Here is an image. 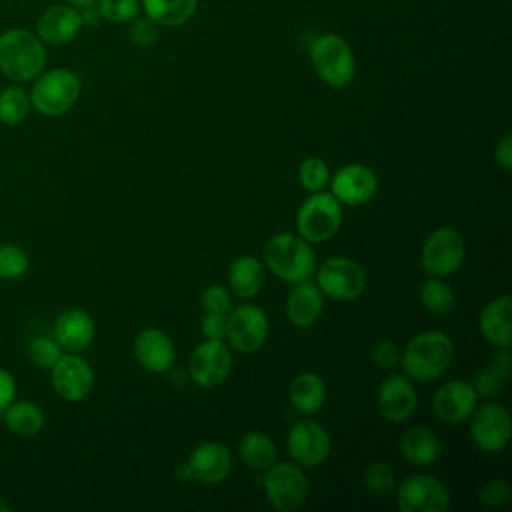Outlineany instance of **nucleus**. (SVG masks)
<instances>
[{
	"mask_svg": "<svg viewBox=\"0 0 512 512\" xmlns=\"http://www.w3.org/2000/svg\"><path fill=\"white\" fill-rule=\"evenodd\" d=\"M454 358V344L442 330H422L400 352V366L412 382H432L446 374Z\"/></svg>",
	"mask_w": 512,
	"mask_h": 512,
	"instance_id": "obj_1",
	"label": "nucleus"
},
{
	"mask_svg": "<svg viewBox=\"0 0 512 512\" xmlns=\"http://www.w3.org/2000/svg\"><path fill=\"white\" fill-rule=\"evenodd\" d=\"M48 62L46 44L34 30L10 26L0 32V74L16 84L32 82Z\"/></svg>",
	"mask_w": 512,
	"mask_h": 512,
	"instance_id": "obj_2",
	"label": "nucleus"
},
{
	"mask_svg": "<svg viewBox=\"0 0 512 512\" xmlns=\"http://www.w3.org/2000/svg\"><path fill=\"white\" fill-rule=\"evenodd\" d=\"M262 262L276 278L294 284L314 274L316 252L298 232H276L264 244Z\"/></svg>",
	"mask_w": 512,
	"mask_h": 512,
	"instance_id": "obj_3",
	"label": "nucleus"
},
{
	"mask_svg": "<svg viewBox=\"0 0 512 512\" xmlns=\"http://www.w3.org/2000/svg\"><path fill=\"white\" fill-rule=\"evenodd\" d=\"M80 78L68 68H50L42 70L28 90L32 110L40 116L56 118L74 108L80 98Z\"/></svg>",
	"mask_w": 512,
	"mask_h": 512,
	"instance_id": "obj_4",
	"label": "nucleus"
},
{
	"mask_svg": "<svg viewBox=\"0 0 512 512\" xmlns=\"http://www.w3.org/2000/svg\"><path fill=\"white\" fill-rule=\"evenodd\" d=\"M310 60L324 84L346 88L356 78V56L338 34H320L310 44Z\"/></svg>",
	"mask_w": 512,
	"mask_h": 512,
	"instance_id": "obj_5",
	"label": "nucleus"
},
{
	"mask_svg": "<svg viewBox=\"0 0 512 512\" xmlns=\"http://www.w3.org/2000/svg\"><path fill=\"white\" fill-rule=\"evenodd\" d=\"M344 220L342 204L330 192H312L296 210V232L310 244H322L336 236Z\"/></svg>",
	"mask_w": 512,
	"mask_h": 512,
	"instance_id": "obj_6",
	"label": "nucleus"
},
{
	"mask_svg": "<svg viewBox=\"0 0 512 512\" xmlns=\"http://www.w3.org/2000/svg\"><path fill=\"white\" fill-rule=\"evenodd\" d=\"M262 488L268 504L278 512H294L308 498V476L296 462H274L264 470Z\"/></svg>",
	"mask_w": 512,
	"mask_h": 512,
	"instance_id": "obj_7",
	"label": "nucleus"
},
{
	"mask_svg": "<svg viewBox=\"0 0 512 512\" xmlns=\"http://www.w3.org/2000/svg\"><path fill=\"white\" fill-rule=\"evenodd\" d=\"M232 452L226 444L218 440L200 442L176 468V476L180 482H196L214 486L224 482L232 472Z\"/></svg>",
	"mask_w": 512,
	"mask_h": 512,
	"instance_id": "obj_8",
	"label": "nucleus"
},
{
	"mask_svg": "<svg viewBox=\"0 0 512 512\" xmlns=\"http://www.w3.org/2000/svg\"><path fill=\"white\" fill-rule=\"evenodd\" d=\"M466 258V244L456 228L440 226L432 230L420 250V262L428 276L448 278L460 270Z\"/></svg>",
	"mask_w": 512,
	"mask_h": 512,
	"instance_id": "obj_9",
	"label": "nucleus"
},
{
	"mask_svg": "<svg viewBox=\"0 0 512 512\" xmlns=\"http://www.w3.org/2000/svg\"><path fill=\"white\" fill-rule=\"evenodd\" d=\"M314 272L322 294L334 300H356L368 286L366 270L348 256L326 258Z\"/></svg>",
	"mask_w": 512,
	"mask_h": 512,
	"instance_id": "obj_10",
	"label": "nucleus"
},
{
	"mask_svg": "<svg viewBox=\"0 0 512 512\" xmlns=\"http://www.w3.org/2000/svg\"><path fill=\"white\" fill-rule=\"evenodd\" d=\"M270 334V322L266 312L250 302L232 306L226 314V344L240 352L252 354L258 352Z\"/></svg>",
	"mask_w": 512,
	"mask_h": 512,
	"instance_id": "obj_11",
	"label": "nucleus"
},
{
	"mask_svg": "<svg viewBox=\"0 0 512 512\" xmlns=\"http://www.w3.org/2000/svg\"><path fill=\"white\" fill-rule=\"evenodd\" d=\"M470 436L480 452H502L512 436V420L508 410L498 402H484L470 414Z\"/></svg>",
	"mask_w": 512,
	"mask_h": 512,
	"instance_id": "obj_12",
	"label": "nucleus"
},
{
	"mask_svg": "<svg viewBox=\"0 0 512 512\" xmlns=\"http://www.w3.org/2000/svg\"><path fill=\"white\" fill-rule=\"evenodd\" d=\"M400 512H444L450 506L446 484L430 474L406 476L396 488Z\"/></svg>",
	"mask_w": 512,
	"mask_h": 512,
	"instance_id": "obj_13",
	"label": "nucleus"
},
{
	"mask_svg": "<svg viewBox=\"0 0 512 512\" xmlns=\"http://www.w3.org/2000/svg\"><path fill=\"white\" fill-rule=\"evenodd\" d=\"M232 368V352L224 340H208L194 348L188 358V374L200 388L220 386Z\"/></svg>",
	"mask_w": 512,
	"mask_h": 512,
	"instance_id": "obj_14",
	"label": "nucleus"
},
{
	"mask_svg": "<svg viewBox=\"0 0 512 512\" xmlns=\"http://www.w3.org/2000/svg\"><path fill=\"white\" fill-rule=\"evenodd\" d=\"M50 382L64 402H82L94 388V370L80 352H64L50 368Z\"/></svg>",
	"mask_w": 512,
	"mask_h": 512,
	"instance_id": "obj_15",
	"label": "nucleus"
},
{
	"mask_svg": "<svg viewBox=\"0 0 512 512\" xmlns=\"http://www.w3.org/2000/svg\"><path fill=\"white\" fill-rule=\"evenodd\" d=\"M286 448L296 464L302 468H316L330 456L332 442L322 424L304 418L288 430Z\"/></svg>",
	"mask_w": 512,
	"mask_h": 512,
	"instance_id": "obj_16",
	"label": "nucleus"
},
{
	"mask_svg": "<svg viewBox=\"0 0 512 512\" xmlns=\"http://www.w3.org/2000/svg\"><path fill=\"white\" fill-rule=\"evenodd\" d=\"M376 406L384 420L392 424L408 422L418 408V392L406 374L386 376L376 392Z\"/></svg>",
	"mask_w": 512,
	"mask_h": 512,
	"instance_id": "obj_17",
	"label": "nucleus"
},
{
	"mask_svg": "<svg viewBox=\"0 0 512 512\" xmlns=\"http://www.w3.org/2000/svg\"><path fill=\"white\" fill-rule=\"evenodd\" d=\"M330 194L344 206H362L370 202L378 190V178L366 164H346L330 174Z\"/></svg>",
	"mask_w": 512,
	"mask_h": 512,
	"instance_id": "obj_18",
	"label": "nucleus"
},
{
	"mask_svg": "<svg viewBox=\"0 0 512 512\" xmlns=\"http://www.w3.org/2000/svg\"><path fill=\"white\" fill-rule=\"evenodd\" d=\"M84 28L80 8L60 2V4H50L40 12L34 24L36 36L46 44V46H64L76 40L80 30Z\"/></svg>",
	"mask_w": 512,
	"mask_h": 512,
	"instance_id": "obj_19",
	"label": "nucleus"
},
{
	"mask_svg": "<svg viewBox=\"0 0 512 512\" xmlns=\"http://www.w3.org/2000/svg\"><path fill=\"white\" fill-rule=\"evenodd\" d=\"M478 404V394L472 382L452 378L440 384L432 398L434 414L446 424H460L470 418Z\"/></svg>",
	"mask_w": 512,
	"mask_h": 512,
	"instance_id": "obj_20",
	"label": "nucleus"
},
{
	"mask_svg": "<svg viewBox=\"0 0 512 512\" xmlns=\"http://www.w3.org/2000/svg\"><path fill=\"white\" fill-rule=\"evenodd\" d=\"M132 350L136 362L150 374H162L172 370L176 360V346L172 338L156 326L142 328L134 336Z\"/></svg>",
	"mask_w": 512,
	"mask_h": 512,
	"instance_id": "obj_21",
	"label": "nucleus"
},
{
	"mask_svg": "<svg viewBox=\"0 0 512 512\" xmlns=\"http://www.w3.org/2000/svg\"><path fill=\"white\" fill-rule=\"evenodd\" d=\"M286 318L296 328L314 326L324 312V294L310 278L294 282L284 304Z\"/></svg>",
	"mask_w": 512,
	"mask_h": 512,
	"instance_id": "obj_22",
	"label": "nucleus"
},
{
	"mask_svg": "<svg viewBox=\"0 0 512 512\" xmlns=\"http://www.w3.org/2000/svg\"><path fill=\"white\" fill-rule=\"evenodd\" d=\"M52 336L64 352H82L94 342L96 322L86 310L68 308L56 316Z\"/></svg>",
	"mask_w": 512,
	"mask_h": 512,
	"instance_id": "obj_23",
	"label": "nucleus"
},
{
	"mask_svg": "<svg viewBox=\"0 0 512 512\" xmlns=\"http://www.w3.org/2000/svg\"><path fill=\"white\" fill-rule=\"evenodd\" d=\"M478 328L486 342L496 348H510L512 344V298L502 294L484 304L478 316Z\"/></svg>",
	"mask_w": 512,
	"mask_h": 512,
	"instance_id": "obj_24",
	"label": "nucleus"
},
{
	"mask_svg": "<svg viewBox=\"0 0 512 512\" xmlns=\"http://www.w3.org/2000/svg\"><path fill=\"white\" fill-rule=\"evenodd\" d=\"M266 282V266L252 254L236 256L228 266V288L240 300L254 298Z\"/></svg>",
	"mask_w": 512,
	"mask_h": 512,
	"instance_id": "obj_25",
	"label": "nucleus"
},
{
	"mask_svg": "<svg viewBox=\"0 0 512 512\" xmlns=\"http://www.w3.org/2000/svg\"><path fill=\"white\" fill-rule=\"evenodd\" d=\"M398 448H400L402 458L410 466H416V468L432 466L440 458V452H442L440 438L430 428H424V426L406 430L400 436Z\"/></svg>",
	"mask_w": 512,
	"mask_h": 512,
	"instance_id": "obj_26",
	"label": "nucleus"
},
{
	"mask_svg": "<svg viewBox=\"0 0 512 512\" xmlns=\"http://www.w3.org/2000/svg\"><path fill=\"white\" fill-rule=\"evenodd\" d=\"M0 420L18 438H34L46 424V414L40 404L32 400H12L0 414Z\"/></svg>",
	"mask_w": 512,
	"mask_h": 512,
	"instance_id": "obj_27",
	"label": "nucleus"
},
{
	"mask_svg": "<svg viewBox=\"0 0 512 512\" xmlns=\"http://www.w3.org/2000/svg\"><path fill=\"white\" fill-rule=\"evenodd\" d=\"M326 384L316 372H300L288 386V398L292 406L304 414H316L326 402Z\"/></svg>",
	"mask_w": 512,
	"mask_h": 512,
	"instance_id": "obj_28",
	"label": "nucleus"
},
{
	"mask_svg": "<svg viewBox=\"0 0 512 512\" xmlns=\"http://www.w3.org/2000/svg\"><path fill=\"white\" fill-rule=\"evenodd\" d=\"M512 372V356H510V348H498L490 362L486 364L484 370H480L474 376V390L478 396L484 398H494L502 392V388L506 386L508 378Z\"/></svg>",
	"mask_w": 512,
	"mask_h": 512,
	"instance_id": "obj_29",
	"label": "nucleus"
},
{
	"mask_svg": "<svg viewBox=\"0 0 512 512\" xmlns=\"http://www.w3.org/2000/svg\"><path fill=\"white\" fill-rule=\"evenodd\" d=\"M238 456L246 464V468L264 472L276 462L278 450L274 440L266 432L250 430L238 442Z\"/></svg>",
	"mask_w": 512,
	"mask_h": 512,
	"instance_id": "obj_30",
	"label": "nucleus"
},
{
	"mask_svg": "<svg viewBox=\"0 0 512 512\" xmlns=\"http://www.w3.org/2000/svg\"><path fill=\"white\" fill-rule=\"evenodd\" d=\"M146 18L164 28L186 24L198 6V0H140Z\"/></svg>",
	"mask_w": 512,
	"mask_h": 512,
	"instance_id": "obj_31",
	"label": "nucleus"
},
{
	"mask_svg": "<svg viewBox=\"0 0 512 512\" xmlns=\"http://www.w3.org/2000/svg\"><path fill=\"white\" fill-rule=\"evenodd\" d=\"M30 112L32 102L24 84L10 82L0 90V124L18 126L30 116Z\"/></svg>",
	"mask_w": 512,
	"mask_h": 512,
	"instance_id": "obj_32",
	"label": "nucleus"
},
{
	"mask_svg": "<svg viewBox=\"0 0 512 512\" xmlns=\"http://www.w3.org/2000/svg\"><path fill=\"white\" fill-rule=\"evenodd\" d=\"M420 300H422V306L434 316L450 314L456 306L454 290L450 288L446 278H436V276H430L420 286Z\"/></svg>",
	"mask_w": 512,
	"mask_h": 512,
	"instance_id": "obj_33",
	"label": "nucleus"
},
{
	"mask_svg": "<svg viewBox=\"0 0 512 512\" xmlns=\"http://www.w3.org/2000/svg\"><path fill=\"white\" fill-rule=\"evenodd\" d=\"M62 354H64V350L52 334H36L30 338V342L26 346L28 360L36 368H44V370H50Z\"/></svg>",
	"mask_w": 512,
	"mask_h": 512,
	"instance_id": "obj_34",
	"label": "nucleus"
},
{
	"mask_svg": "<svg viewBox=\"0 0 512 512\" xmlns=\"http://www.w3.org/2000/svg\"><path fill=\"white\" fill-rule=\"evenodd\" d=\"M362 484L376 496H386L396 488V472L384 460H374L362 470Z\"/></svg>",
	"mask_w": 512,
	"mask_h": 512,
	"instance_id": "obj_35",
	"label": "nucleus"
},
{
	"mask_svg": "<svg viewBox=\"0 0 512 512\" xmlns=\"http://www.w3.org/2000/svg\"><path fill=\"white\" fill-rule=\"evenodd\" d=\"M30 268L28 252L18 244H0V280H20Z\"/></svg>",
	"mask_w": 512,
	"mask_h": 512,
	"instance_id": "obj_36",
	"label": "nucleus"
},
{
	"mask_svg": "<svg viewBox=\"0 0 512 512\" xmlns=\"http://www.w3.org/2000/svg\"><path fill=\"white\" fill-rule=\"evenodd\" d=\"M298 182L306 192H320L330 182V168L318 156H308L298 166Z\"/></svg>",
	"mask_w": 512,
	"mask_h": 512,
	"instance_id": "obj_37",
	"label": "nucleus"
},
{
	"mask_svg": "<svg viewBox=\"0 0 512 512\" xmlns=\"http://www.w3.org/2000/svg\"><path fill=\"white\" fill-rule=\"evenodd\" d=\"M102 20L112 24H126L132 22L140 10L138 0H96Z\"/></svg>",
	"mask_w": 512,
	"mask_h": 512,
	"instance_id": "obj_38",
	"label": "nucleus"
},
{
	"mask_svg": "<svg viewBox=\"0 0 512 512\" xmlns=\"http://www.w3.org/2000/svg\"><path fill=\"white\" fill-rule=\"evenodd\" d=\"M200 306L202 312H218V314H228L232 304V292L230 288L222 284H210L200 292Z\"/></svg>",
	"mask_w": 512,
	"mask_h": 512,
	"instance_id": "obj_39",
	"label": "nucleus"
},
{
	"mask_svg": "<svg viewBox=\"0 0 512 512\" xmlns=\"http://www.w3.org/2000/svg\"><path fill=\"white\" fill-rule=\"evenodd\" d=\"M510 496H512V488L506 480L502 478H494V480H488L480 492H478V498L484 506L488 508H502L510 502Z\"/></svg>",
	"mask_w": 512,
	"mask_h": 512,
	"instance_id": "obj_40",
	"label": "nucleus"
},
{
	"mask_svg": "<svg viewBox=\"0 0 512 512\" xmlns=\"http://www.w3.org/2000/svg\"><path fill=\"white\" fill-rule=\"evenodd\" d=\"M400 348L392 340H378L370 350V360L380 370H394L400 364Z\"/></svg>",
	"mask_w": 512,
	"mask_h": 512,
	"instance_id": "obj_41",
	"label": "nucleus"
},
{
	"mask_svg": "<svg viewBox=\"0 0 512 512\" xmlns=\"http://www.w3.org/2000/svg\"><path fill=\"white\" fill-rule=\"evenodd\" d=\"M128 38L138 48L154 46L158 40V24L152 22L150 18H138V20L134 18L128 30Z\"/></svg>",
	"mask_w": 512,
	"mask_h": 512,
	"instance_id": "obj_42",
	"label": "nucleus"
},
{
	"mask_svg": "<svg viewBox=\"0 0 512 512\" xmlns=\"http://www.w3.org/2000/svg\"><path fill=\"white\" fill-rule=\"evenodd\" d=\"M200 332L208 340H224V336H226V314L202 312Z\"/></svg>",
	"mask_w": 512,
	"mask_h": 512,
	"instance_id": "obj_43",
	"label": "nucleus"
},
{
	"mask_svg": "<svg viewBox=\"0 0 512 512\" xmlns=\"http://www.w3.org/2000/svg\"><path fill=\"white\" fill-rule=\"evenodd\" d=\"M14 398H16V380L4 366H0V414L8 408V404Z\"/></svg>",
	"mask_w": 512,
	"mask_h": 512,
	"instance_id": "obj_44",
	"label": "nucleus"
},
{
	"mask_svg": "<svg viewBox=\"0 0 512 512\" xmlns=\"http://www.w3.org/2000/svg\"><path fill=\"white\" fill-rule=\"evenodd\" d=\"M494 160L496 164L508 172L512 168V134H504L494 146Z\"/></svg>",
	"mask_w": 512,
	"mask_h": 512,
	"instance_id": "obj_45",
	"label": "nucleus"
},
{
	"mask_svg": "<svg viewBox=\"0 0 512 512\" xmlns=\"http://www.w3.org/2000/svg\"><path fill=\"white\" fill-rule=\"evenodd\" d=\"M66 4H72V6H76V8H84V6H90V4H94L96 0H64Z\"/></svg>",
	"mask_w": 512,
	"mask_h": 512,
	"instance_id": "obj_46",
	"label": "nucleus"
},
{
	"mask_svg": "<svg viewBox=\"0 0 512 512\" xmlns=\"http://www.w3.org/2000/svg\"><path fill=\"white\" fill-rule=\"evenodd\" d=\"M10 510H12V506L0 496V512H10Z\"/></svg>",
	"mask_w": 512,
	"mask_h": 512,
	"instance_id": "obj_47",
	"label": "nucleus"
},
{
	"mask_svg": "<svg viewBox=\"0 0 512 512\" xmlns=\"http://www.w3.org/2000/svg\"><path fill=\"white\" fill-rule=\"evenodd\" d=\"M0 344H2V334H0Z\"/></svg>",
	"mask_w": 512,
	"mask_h": 512,
	"instance_id": "obj_48",
	"label": "nucleus"
}]
</instances>
